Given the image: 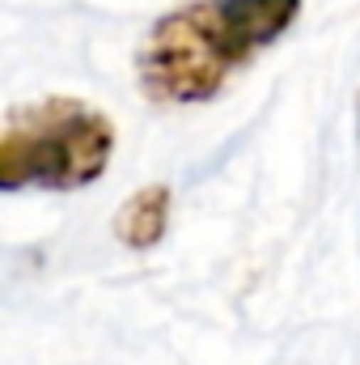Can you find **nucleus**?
I'll return each mask as SVG.
<instances>
[{
	"mask_svg": "<svg viewBox=\"0 0 360 365\" xmlns=\"http://www.w3.org/2000/svg\"><path fill=\"white\" fill-rule=\"evenodd\" d=\"M297 13L301 0H186L149 26L136 51L140 90L162 106L212 102L238 68L284 38Z\"/></svg>",
	"mask_w": 360,
	"mask_h": 365,
	"instance_id": "nucleus-1",
	"label": "nucleus"
},
{
	"mask_svg": "<svg viewBox=\"0 0 360 365\" xmlns=\"http://www.w3.org/2000/svg\"><path fill=\"white\" fill-rule=\"evenodd\" d=\"M166 230H170V187H162V182L140 187L115 217V234L132 251L157 247L166 238Z\"/></svg>",
	"mask_w": 360,
	"mask_h": 365,
	"instance_id": "nucleus-3",
	"label": "nucleus"
},
{
	"mask_svg": "<svg viewBox=\"0 0 360 365\" xmlns=\"http://www.w3.org/2000/svg\"><path fill=\"white\" fill-rule=\"evenodd\" d=\"M115 123L73 93L38 98L0 119V191H81L106 175Z\"/></svg>",
	"mask_w": 360,
	"mask_h": 365,
	"instance_id": "nucleus-2",
	"label": "nucleus"
}]
</instances>
